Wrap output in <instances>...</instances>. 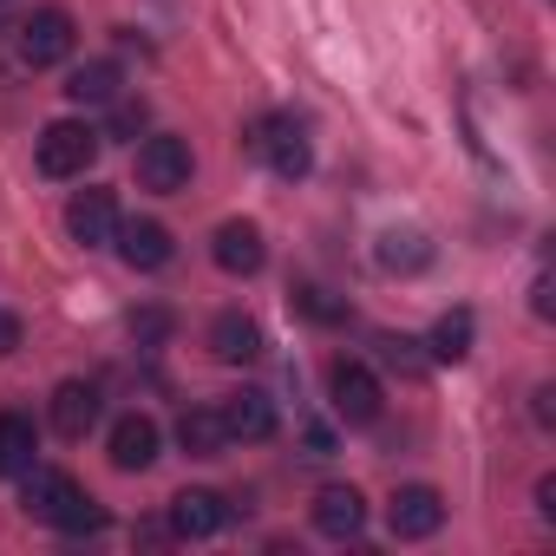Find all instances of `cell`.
Segmentation results:
<instances>
[{
    "mask_svg": "<svg viewBox=\"0 0 556 556\" xmlns=\"http://www.w3.org/2000/svg\"><path fill=\"white\" fill-rule=\"evenodd\" d=\"M21 504H27V517L53 523V530H66V536H99V530H105V504H99L79 478L47 471V465H27V471H21Z\"/></svg>",
    "mask_w": 556,
    "mask_h": 556,
    "instance_id": "cell-1",
    "label": "cell"
},
{
    "mask_svg": "<svg viewBox=\"0 0 556 556\" xmlns=\"http://www.w3.org/2000/svg\"><path fill=\"white\" fill-rule=\"evenodd\" d=\"M249 151L275 170V177H308L315 170V144H308V125L295 118V112H268V118H255L249 125Z\"/></svg>",
    "mask_w": 556,
    "mask_h": 556,
    "instance_id": "cell-2",
    "label": "cell"
},
{
    "mask_svg": "<svg viewBox=\"0 0 556 556\" xmlns=\"http://www.w3.org/2000/svg\"><path fill=\"white\" fill-rule=\"evenodd\" d=\"M99 131L86 125V118H53L47 131H40V144H34V157H40V177H86L92 170V157H99Z\"/></svg>",
    "mask_w": 556,
    "mask_h": 556,
    "instance_id": "cell-3",
    "label": "cell"
},
{
    "mask_svg": "<svg viewBox=\"0 0 556 556\" xmlns=\"http://www.w3.org/2000/svg\"><path fill=\"white\" fill-rule=\"evenodd\" d=\"M73 47H79V27H73L66 8H40V14L21 27V66H34V73L73 60Z\"/></svg>",
    "mask_w": 556,
    "mask_h": 556,
    "instance_id": "cell-4",
    "label": "cell"
},
{
    "mask_svg": "<svg viewBox=\"0 0 556 556\" xmlns=\"http://www.w3.org/2000/svg\"><path fill=\"white\" fill-rule=\"evenodd\" d=\"M190 170H197V157H190V144H184V138L157 131V138H144V144H138V184H144V190L170 197V190H184V184H190Z\"/></svg>",
    "mask_w": 556,
    "mask_h": 556,
    "instance_id": "cell-5",
    "label": "cell"
},
{
    "mask_svg": "<svg viewBox=\"0 0 556 556\" xmlns=\"http://www.w3.org/2000/svg\"><path fill=\"white\" fill-rule=\"evenodd\" d=\"M328 400H334V413H341L348 426H374V419H380V380H374V367L334 361V367H328Z\"/></svg>",
    "mask_w": 556,
    "mask_h": 556,
    "instance_id": "cell-6",
    "label": "cell"
},
{
    "mask_svg": "<svg viewBox=\"0 0 556 556\" xmlns=\"http://www.w3.org/2000/svg\"><path fill=\"white\" fill-rule=\"evenodd\" d=\"M387 523H393L400 543H419V536H432V530L445 523V497H439L432 484H400L393 504H387Z\"/></svg>",
    "mask_w": 556,
    "mask_h": 556,
    "instance_id": "cell-7",
    "label": "cell"
},
{
    "mask_svg": "<svg viewBox=\"0 0 556 556\" xmlns=\"http://www.w3.org/2000/svg\"><path fill=\"white\" fill-rule=\"evenodd\" d=\"M66 229H73V242L105 249V242L118 236V197H112V190H79V197L66 203Z\"/></svg>",
    "mask_w": 556,
    "mask_h": 556,
    "instance_id": "cell-8",
    "label": "cell"
},
{
    "mask_svg": "<svg viewBox=\"0 0 556 556\" xmlns=\"http://www.w3.org/2000/svg\"><path fill=\"white\" fill-rule=\"evenodd\" d=\"M216 413H223V432H229V439H242V445H262V439H275V400H268L262 387H242V393H229Z\"/></svg>",
    "mask_w": 556,
    "mask_h": 556,
    "instance_id": "cell-9",
    "label": "cell"
},
{
    "mask_svg": "<svg viewBox=\"0 0 556 556\" xmlns=\"http://www.w3.org/2000/svg\"><path fill=\"white\" fill-rule=\"evenodd\" d=\"M164 523H170V536H184V543H203V536H216V530L229 523V504H223L216 491H177Z\"/></svg>",
    "mask_w": 556,
    "mask_h": 556,
    "instance_id": "cell-10",
    "label": "cell"
},
{
    "mask_svg": "<svg viewBox=\"0 0 556 556\" xmlns=\"http://www.w3.org/2000/svg\"><path fill=\"white\" fill-rule=\"evenodd\" d=\"M157 445H164V432H157V419H144V413H125V419L112 426V465H118V471H151V465H157Z\"/></svg>",
    "mask_w": 556,
    "mask_h": 556,
    "instance_id": "cell-11",
    "label": "cell"
},
{
    "mask_svg": "<svg viewBox=\"0 0 556 556\" xmlns=\"http://www.w3.org/2000/svg\"><path fill=\"white\" fill-rule=\"evenodd\" d=\"M361 523H367V497H361L354 484H328V491H315V530H321V536L348 543V536H361Z\"/></svg>",
    "mask_w": 556,
    "mask_h": 556,
    "instance_id": "cell-12",
    "label": "cell"
},
{
    "mask_svg": "<svg viewBox=\"0 0 556 556\" xmlns=\"http://www.w3.org/2000/svg\"><path fill=\"white\" fill-rule=\"evenodd\" d=\"M112 242H118L125 268H144V275H151V268H164V262L177 255L170 229H164V223H151V216H144V223H118V236H112Z\"/></svg>",
    "mask_w": 556,
    "mask_h": 556,
    "instance_id": "cell-13",
    "label": "cell"
},
{
    "mask_svg": "<svg viewBox=\"0 0 556 556\" xmlns=\"http://www.w3.org/2000/svg\"><path fill=\"white\" fill-rule=\"evenodd\" d=\"M210 255H216V268H223V275H255V268L268 262V249H262V229H255V223H223V229L210 236Z\"/></svg>",
    "mask_w": 556,
    "mask_h": 556,
    "instance_id": "cell-14",
    "label": "cell"
},
{
    "mask_svg": "<svg viewBox=\"0 0 556 556\" xmlns=\"http://www.w3.org/2000/svg\"><path fill=\"white\" fill-rule=\"evenodd\" d=\"M210 354H216L223 367H249V361H262V328L229 308V315L210 321Z\"/></svg>",
    "mask_w": 556,
    "mask_h": 556,
    "instance_id": "cell-15",
    "label": "cell"
},
{
    "mask_svg": "<svg viewBox=\"0 0 556 556\" xmlns=\"http://www.w3.org/2000/svg\"><path fill=\"white\" fill-rule=\"evenodd\" d=\"M92 426H99V387H86V380L53 387V432L60 439H86Z\"/></svg>",
    "mask_w": 556,
    "mask_h": 556,
    "instance_id": "cell-16",
    "label": "cell"
},
{
    "mask_svg": "<svg viewBox=\"0 0 556 556\" xmlns=\"http://www.w3.org/2000/svg\"><path fill=\"white\" fill-rule=\"evenodd\" d=\"M374 262H380L387 275H419V268L432 262V236H426V229H380Z\"/></svg>",
    "mask_w": 556,
    "mask_h": 556,
    "instance_id": "cell-17",
    "label": "cell"
},
{
    "mask_svg": "<svg viewBox=\"0 0 556 556\" xmlns=\"http://www.w3.org/2000/svg\"><path fill=\"white\" fill-rule=\"evenodd\" d=\"M27 465H40V432L27 413H0V478H21Z\"/></svg>",
    "mask_w": 556,
    "mask_h": 556,
    "instance_id": "cell-18",
    "label": "cell"
},
{
    "mask_svg": "<svg viewBox=\"0 0 556 556\" xmlns=\"http://www.w3.org/2000/svg\"><path fill=\"white\" fill-rule=\"evenodd\" d=\"M177 445H184L190 458H216V452L229 445V432H223V413H216V406H190V413L177 419Z\"/></svg>",
    "mask_w": 556,
    "mask_h": 556,
    "instance_id": "cell-19",
    "label": "cell"
},
{
    "mask_svg": "<svg viewBox=\"0 0 556 556\" xmlns=\"http://www.w3.org/2000/svg\"><path fill=\"white\" fill-rule=\"evenodd\" d=\"M118 79H125L118 60H92V66H79V73L66 79V99H73V105H112V99H118Z\"/></svg>",
    "mask_w": 556,
    "mask_h": 556,
    "instance_id": "cell-20",
    "label": "cell"
},
{
    "mask_svg": "<svg viewBox=\"0 0 556 556\" xmlns=\"http://www.w3.org/2000/svg\"><path fill=\"white\" fill-rule=\"evenodd\" d=\"M289 302H295V315H302V321H315V328H341V321L354 315V308H348V295H334V289H321V282H302Z\"/></svg>",
    "mask_w": 556,
    "mask_h": 556,
    "instance_id": "cell-21",
    "label": "cell"
},
{
    "mask_svg": "<svg viewBox=\"0 0 556 556\" xmlns=\"http://www.w3.org/2000/svg\"><path fill=\"white\" fill-rule=\"evenodd\" d=\"M471 334H478L471 308H445L439 328H432V361H465L471 354Z\"/></svg>",
    "mask_w": 556,
    "mask_h": 556,
    "instance_id": "cell-22",
    "label": "cell"
},
{
    "mask_svg": "<svg viewBox=\"0 0 556 556\" xmlns=\"http://www.w3.org/2000/svg\"><path fill=\"white\" fill-rule=\"evenodd\" d=\"M380 361H387L393 374H406V380L426 374V354H419V341H406V334H380Z\"/></svg>",
    "mask_w": 556,
    "mask_h": 556,
    "instance_id": "cell-23",
    "label": "cell"
},
{
    "mask_svg": "<svg viewBox=\"0 0 556 556\" xmlns=\"http://www.w3.org/2000/svg\"><path fill=\"white\" fill-rule=\"evenodd\" d=\"M151 125V105L144 99H112V131L105 138H138Z\"/></svg>",
    "mask_w": 556,
    "mask_h": 556,
    "instance_id": "cell-24",
    "label": "cell"
},
{
    "mask_svg": "<svg viewBox=\"0 0 556 556\" xmlns=\"http://www.w3.org/2000/svg\"><path fill=\"white\" fill-rule=\"evenodd\" d=\"M131 334H138V348H157L170 334V315L164 308H144V315H131Z\"/></svg>",
    "mask_w": 556,
    "mask_h": 556,
    "instance_id": "cell-25",
    "label": "cell"
},
{
    "mask_svg": "<svg viewBox=\"0 0 556 556\" xmlns=\"http://www.w3.org/2000/svg\"><path fill=\"white\" fill-rule=\"evenodd\" d=\"M21 348V315H8V308H0V361H8Z\"/></svg>",
    "mask_w": 556,
    "mask_h": 556,
    "instance_id": "cell-26",
    "label": "cell"
},
{
    "mask_svg": "<svg viewBox=\"0 0 556 556\" xmlns=\"http://www.w3.org/2000/svg\"><path fill=\"white\" fill-rule=\"evenodd\" d=\"M536 510H543V523H556V478L536 484Z\"/></svg>",
    "mask_w": 556,
    "mask_h": 556,
    "instance_id": "cell-27",
    "label": "cell"
},
{
    "mask_svg": "<svg viewBox=\"0 0 556 556\" xmlns=\"http://www.w3.org/2000/svg\"><path fill=\"white\" fill-rule=\"evenodd\" d=\"M138 543H170V523H138Z\"/></svg>",
    "mask_w": 556,
    "mask_h": 556,
    "instance_id": "cell-28",
    "label": "cell"
},
{
    "mask_svg": "<svg viewBox=\"0 0 556 556\" xmlns=\"http://www.w3.org/2000/svg\"><path fill=\"white\" fill-rule=\"evenodd\" d=\"M0 8H8V0H0Z\"/></svg>",
    "mask_w": 556,
    "mask_h": 556,
    "instance_id": "cell-29",
    "label": "cell"
}]
</instances>
